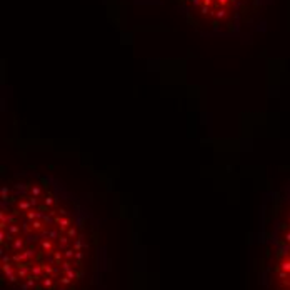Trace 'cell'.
I'll return each mask as SVG.
<instances>
[{"instance_id":"6da1fadb","label":"cell","mask_w":290,"mask_h":290,"mask_svg":"<svg viewBox=\"0 0 290 290\" xmlns=\"http://www.w3.org/2000/svg\"><path fill=\"white\" fill-rule=\"evenodd\" d=\"M99 235L85 207L64 183L17 172L2 188V290H90Z\"/></svg>"},{"instance_id":"7a4b0ae2","label":"cell","mask_w":290,"mask_h":290,"mask_svg":"<svg viewBox=\"0 0 290 290\" xmlns=\"http://www.w3.org/2000/svg\"><path fill=\"white\" fill-rule=\"evenodd\" d=\"M262 288L290 290V192L277 200L263 225Z\"/></svg>"}]
</instances>
